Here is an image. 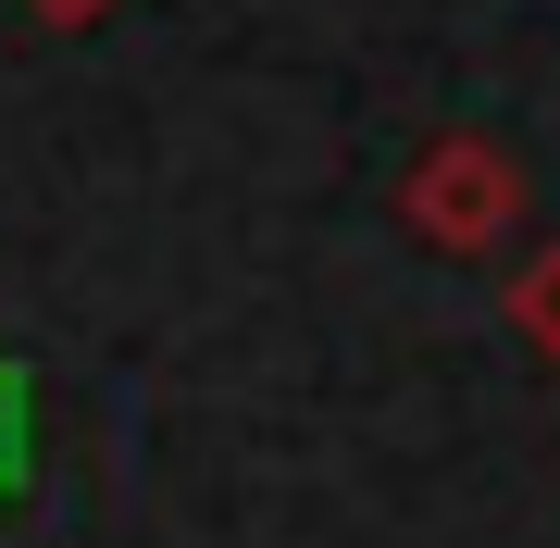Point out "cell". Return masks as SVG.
Returning a JSON list of instances; mask_svg holds the SVG:
<instances>
[{"label":"cell","instance_id":"obj_1","mask_svg":"<svg viewBox=\"0 0 560 548\" xmlns=\"http://www.w3.org/2000/svg\"><path fill=\"white\" fill-rule=\"evenodd\" d=\"M399 224L448 263H486V249L523 237V163L499 138H423L411 175H399Z\"/></svg>","mask_w":560,"mask_h":548},{"label":"cell","instance_id":"obj_2","mask_svg":"<svg viewBox=\"0 0 560 548\" xmlns=\"http://www.w3.org/2000/svg\"><path fill=\"white\" fill-rule=\"evenodd\" d=\"M511 337L536 349V362H560V249H536V263L511 275Z\"/></svg>","mask_w":560,"mask_h":548},{"label":"cell","instance_id":"obj_3","mask_svg":"<svg viewBox=\"0 0 560 548\" xmlns=\"http://www.w3.org/2000/svg\"><path fill=\"white\" fill-rule=\"evenodd\" d=\"M25 13H38V25H101L113 0H25Z\"/></svg>","mask_w":560,"mask_h":548}]
</instances>
